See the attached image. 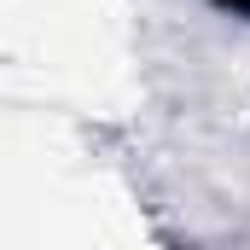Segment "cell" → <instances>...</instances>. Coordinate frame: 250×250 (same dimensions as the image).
I'll return each instance as SVG.
<instances>
[{
	"mask_svg": "<svg viewBox=\"0 0 250 250\" xmlns=\"http://www.w3.org/2000/svg\"><path fill=\"white\" fill-rule=\"evenodd\" d=\"M215 12H227V18H250V0H209Z\"/></svg>",
	"mask_w": 250,
	"mask_h": 250,
	"instance_id": "obj_1",
	"label": "cell"
}]
</instances>
